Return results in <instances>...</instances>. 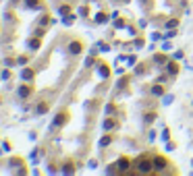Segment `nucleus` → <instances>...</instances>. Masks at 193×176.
Wrapping results in <instances>:
<instances>
[{
  "mask_svg": "<svg viewBox=\"0 0 193 176\" xmlns=\"http://www.w3.org/2000/svg\"><path fill=\"white\" fill-rule=\"evenodd\" d=\"M27 4H31V6H37L40 2H37V0H27Z\"/></svg>",
  "mask_w": 193,
  "mask_h": 176,
  "instance_id": "obj_14",
  "label": "nucleus"
},
{
  "mask_svg": "<svg viewBox=\"0 0 193 176\" xmlns=\"http://www.w3.org/2000/svg\"><path fill=\"white\" fill-rule=\"evenodd\" d=\"M71 52H73V54H79V52H81V44H79V41H73V44H71Z\"/></svg>",
  "mask_w": 193,
  "mask_h": 176,
  "instance_id": "obj_4",
  "label": "nucleus"
},
{
  "mask_svg": "<svg viewBox=\"0 0 193 176\" xmlns=\"http://www.w3.org/2000/svg\"><path fill=\"white\" fill-rule=\"evenodd\" d=\"M64 116H67V114H58V118H56V122H54V124H62V122L67 120Z\"/></svg>",
  "mask_w": 193,
  "mask_h": 176,
  "instance_id": "obj_7",
  "label": "nucleus"
},
{
  "mask_svg": "<svg viewBox=\"0 0 193 176\" xmlns=\"http://www.w3.org/2000/svg\"><path fill=\"white\" fill-rule=\"evenodd\" d=\"M154 164H156V170H164L166 166H168V162H166L164 157H160V156L154 157Z\"/></svg>",
  "mask_w": 193,
  "mask_h": 176,
  "instance_id": "obj_3",
  "label": "nucleus"
},
{
  "mask_svg": "<svg viewBox=\"0 0 193 176\" xmlns=\"http://www.w3.org/2000/svg\"><path fill=\"white\" fill-rule=\"evenodd\" d=\"M21 95H23V97H25V95H29V87H21V91H19Z\"/></svg>",
  "mask_w": 193,
  "mask_h": 176,
  "instance_id": "obj_11",
  "label": "nucleus"
},
{
  "mask_svg": "<svg viewBox=\"0 0 193 176\" xmlns=\"http://www.w3.org/2000/svg\"><path fill=\"white\" fill-rule=\"evenodd\" d=\"M154 60H156V62H160V64H162V62H166V58H164V56H162V54H158V56H154Z\"/></svg>",
  "mask_w": 193,
  "mask_h": 176,
  "instance_id": "obj_9",
  "label": "nucleus"
},
{
  "mask_svg": "<svg viewBox=\"0 0 193 176\" xmlns=\"http://www.w3.org/2000/svg\"><path fill=\"white\" fill-rule=\"evenodd\" d=\"M166 67H168V73H170V75H177V71H179V68H177V64H174V62H168Z\"/></svg>",
  "mask_w": 193,
  "mask_h": 176,
  "instance_id": "obj_5",
  "label": "nucleus"
},
{
  "mask_svg": "<svg viewBox=\"0 0 193 176\" xmlns=\"http://www.w3.org/2000/svg\"><path fill=\"white\" fill-rule=\"evenodd\" d=\"M152 93L154 95H162V93H164V89L160 87V85H156V87H152Z\"/></svg>",
  "mask_w": 193,
  "mask_h": 176,
  "instance_id": "obj_6",
  "label": "nucleus"
},
{
  "mask_svg": "<svg viewBox=\"0 0 193 176\" xmlns=\"http://www.w3.org/2000/svg\"><path fill=\"white\" fill-rule=\"evenodd\" d=\"M100 143H102V145H108V143H110V137H104V139H102Z\"/></svg>",
  "mask_w": 193,
  "mask_h": 176,
  "instance_id": "obj_13",
  "label": "nucleus"
},
{
  "mask_svg": "<svg viewBox=\"0 0 193 176\" xmlns=\"http://www.w3.org/2000/svg\"><path fill=\"white\" fill-rule=\"evenodd\" d=\"M137 172L139 174H152L154 170H156V164H154V157L152 156H141L137 160Z\"/></svg>",
  "mask_w": 193,
  "mask_h": 176,
  "instance_id": "obj_1",
  "label": "nucleus"
},
{
  "mask_svg": "<svg viewBox=\"0 0 193 176\" xmlns=\"http://www.w3.org/2000/svg\"><path fill=\"white\" fill-rule=\"evenodd\" d=\"M166 27L170 29V27H177V19H173V21H168V23H166Z\"/></svg>",
  "mask_w": 193,
  "mask_h": 176,
  "instance_id": "obj_12",
  "label": "nucleus"
},
{
  "mask_svg": "<svg viewBox=\"0 0 193 176\" xmlns=\"http://www.w3.org/2000/svg\"><path fill=\"white\" fill-rule=\"evenodd\" d=\"M154 118H156V114H152V112H147V114H145V122H152Z\"/></svg>",
  "mask_w": 193,
  "mask_h": 176,
  "instance_id": "obj_8",
  "label": "nucleus"
},
{
  "mask_svg": "<svg viewBox=\"0 0 193 176\" xmlns=\"http://www.w3.org/2000/svg\"><path fill=\"white\" fill-rule=\"evenodd\" d=\"M114 127V120H106L104 122V129H112Z\"/></svg>",
  "mask_w": 193,
  "mask_h": 176,
  "instance_id": "obj_10",
  "label": "nucleus"
},
{
  "mask_svg": "<svg viewBox=\"0 0 193 176\" xmlns=\"http://www.w3.org/2000/svg\"><path fill=\"white\" fill-rule=\"evenodd\" d=\"M129 160H127V157H123V160H118V164H116V170L118 172H127V170H129Z\"/></svg>",
  "mask_w": 193,
  "mask_h": 176,
  "instance_id": "obj_2",
  "label": "nucleus"
}]
</instances>
